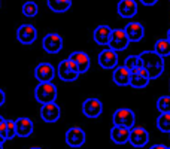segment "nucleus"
<instances>
[{"label": "nucleus", "instance_id": "f257e3e1", "mask_svg": "<svg viewBox=\"0 0 170 149\" xmlns=\"http://www.w3.org/2000/svg\"><path fill=\"white\" fill-rule=\"evenodd\" d=\"M139 57L142 60V67L149 74V79H155L164 72V58L155 51H143Z\"/></svg>", "mask_w": 170, "mask_h": 149}, {"label": "nucleus", "instance_id": "f03ea898", "mask_svg": "<svg viewBox=\"0 0 170 149\" xmlns=\"http://www.w3.org/2000/svg\"><path fill=\"white\" fill-rule=\"evenodd\" d=\"M34 95L41 104L54 103L57 99V87L52 82H39V85L34 89Z\"/></svg>", "mask_w": 170, "mask_h": 149}, {"label": "nucleus", "instance_id": "7ed1b4c3", "mask_svg": "<svg viewBox=\"0 0 170 149\" xmlns=\"http://www.w3.org/2000/svg\"><path fill=\"white\" fill-rule=\"evenodd\" d=\"M114 125L116 127H124V128H133L134 127V113L131 109H127V108H121L115 110L114 113Z\"/></svg>", "mask_w": 170, "mask_h": 149}, {"label": "nucleus", "instance_id": "20e7f679", "mask_svg": "<svg viewBox=\"0 0 170 149\" xmlns=\"http://www.w3.org/2000/svg\"><path fill=\"white\" fill-rule=\"evenodd\" d=\"M79 70L76 67V64L73 63L72 60H63L60 63V66H58V76H60V79L63 81H67V82H72L78 79V76H79Z\"/></svg>", "mask_w": 170, "mask_h": 149}, {"label": "nucleus", "instance_id": "39448f33", "mask_svg": "<svg viewBox=\"0 0 170 149\" xmlns=\"http://www.w3.org/2000/svg\"><path fill=\"white\" fill-rule=\"evenodd\" d=\"M129 37H127V34L124 31V28H115V30H112V33H110V37H109V48L110 49H114V51H123L125 48L129 46Z\"/></svg>", "mask_w": 170, "mask_h": 149}, {"label": "nucleus", "instance_id": "423d86ee", "mask_svg": "<svg viewBox=\"0 0 170 149\" xmlns=\"http://www.w3.org/2000/svg\"><path fill=\"white\" fill-rule=\"evenodd\" d=\"M149 140V134L148 131L143 128V127H133L130 128V137H129V142L136 146V148H142L145 146Z\"/></svg>", "mask_w": 170, "mask_h": 149}, {"label": "nucleus", "instance_id": "0eeeda50", "mask_svg": "<svg viewBox=\"0 0 170 149\" xmlns=\"http://www.w3.org/2000/svg\"><path fill=\"white\" fill-rule=\"evenodd\" d=\"M149 84V74L143 67H137L131 70L130 74V85L133 88H145Z\"/></svg>", "mask_w": 170, "mask_h": 149}, {"label": "nucleus", "instance_id": "6e6552de", "mask_svg": "<svg viewBox=\"0 0 170 149\" xmlns=\"http://www.w3.org/2000/svg\"><path fill=\"white\" fill-rule=\"evenodd\" d=\"M37 31L32 24H22L18 30H17V37L18 42H21L22 45H32L36 41Z\"/></svg>", "mask_w": 170, "mask_h": 149}, {"label": "nucleus", "instance_id": "1a4fd4ad", "mask_svg": "<svg viewBox=\"0 0 170 149\" xmlns=\"http://www.w3.org/2000/svg\"><path fill=\"white\" fill-rule=\"evenodd\" d=\"M66 143L72 148H79L85 143V131L79 127H72L66 133Z\"/></svg>", "mask_w": 170, "mask_h": 149}, {"label": "nucleus", "instance_id": "9d476101", "mask_svg": "<svg viewBox=\"0 0 170 149\" xmlns=\"http://www.w3.org/2000/svg\"><path fill=\"white\" fill-rule=\"evenodd\" d=\"M82 110L88 118H99L103 112V104L99 99H87L82 104Z\"/></svg>", "mask_w": 170, "mask_h": 149}, {"label": "nucleus", "instance_id": "9b49d317", "mask_svg": "<svg viewBox=\"0 0 170 149\" xmlns=\"http://www.w3.org/2000/svg\"><path fill=\"white\" fill-rule=\"evenodd\" d=\"M63 48V39L60 34L57 33H49L43 39V49L49 54H55Z\"/></svg>", "mask_w": 170, "mask_h": 149}, {"label": "nucleus", "instance_id": "f8f14e48", "mask_svg": "<svg viewBox=\"0 0 170 149\" xmlns=\"http://www.w3.org/2000/svg\"><path fill=\"white\" fill-rule=\"evenodd\" d=\"M34 76L39 82H51L55 76L54 66L49 63H41L34 70Z\"/></svg>", "mask_w": 170, "mask_h": 149}, {"label": "nucleus", "instance_id": "ddd939ff", "mask_svg": "<svg viewBox=\"0 0 170 149\" xmlns=\"http://www.w3.org/2000/svg\"><path fill=\"white\" fill-rule=\"evenodd\" d=\"M99 64L103 69H114L118 64V54L114 49H103L102 52L99 54Z\"/></svg>", "mask_w": 170, "mask_h": 149}, {"label": "nucleus", "instance_id": "4468645a", "mask_svg": "<svg viewBox=\"0 0 170 149\" xmlns=\"http://www.w3.org/2000/svg\"><path fill=\"white\" fill-rule=\"evenodd\" d=\"M41 116L45 122H55L60 118V108H58V104H55V103L42 104Z\"/></svg>", "mask_w": 170, "mask_h": 149}, {"label": "nucleus", "instance_id": "2eb2a0df", "mask_svg": "<svg viewBox=\"0 0 170 149\" xmlns=\"http://www.w3.org/2000/svg\"><path fill=\"white\" fill-rule=\"evenodd\" d=\"M69 60H72L76 64L79 73H85V72L90 69V64H91V60H90L88 54H85V52H82V51H75V52H72L70 57H69Z\"/></svg>", "mask_w": 170, "mask_h": 149}, {"label": "nucleus", "instance_id": "dca6fc26", "mask_svg": "<svg viewBox=\"0 0 170 149\" xmlns=\"http://www.w3.org/2000/svg\"><path fill=\"white\" fill-rule=\"evenodd\" d=\"M124 31L127 34V37H129L130 42H139L140 39L143 37V34H145V30H143V26L140 22H129L125 28H124Z\"/></svg>", "mask_w": 170, "mask_h": 149}, {"label": "nucleus", "instance_id": "f3484780", "mask_svg": "<svg viewBox=\"0 0 170 149\" xmlns=\"http://www.w3.org/2000/svg\"><path fill=\"white\" fill-rule=\"evenodd\" d=\"M33 133V122L28 118H18L15 121V134L18 137H28Z\"/></svg>", "mask_w": 170, "mask_h": 149}, {"label": "nucleus", "instance_id": "a211bd4d", "mask_svg": "<svg viewBox=\"0 0 170 149\" xmlns=\"http://www.w3.org/2000/svg\"><path fill=\"white\" fill-rule=\"evenodd\" d=\"M118 14L123 18H131L137 14V3L134 0H119L118 3Z\"/></svg>", "mask_w": 170, "mask_h": 149}, {"label": "nucleus", "instance_id": "6ab92c4d", "mask_svg": "<svg viewBox=\"0 0 170 149\" xmlns=\"http://www.w3.org/2000/svg\"><path fill=\"white\" fill-rule=\"evenodd\" d=\"M15 121L12 119H3L0 122V139L2 142L11 140L15 137Z\"/></svg>", "mask_w": 170, "mask_h": 149}, {"label": "nucleus", "instance_id": "aec40b11", "mask_svg": "<svg viewBox=\"0 0 170 149\" xmlns=\"http://www.w3.org/2000/svg\"><path fill=\"white\" fill-rule=\"evenodd\" d=\"M130 74H131V72H130L129 69L121 66V67L115 69L112 79H114V82H115L116 85H119V87H125V85H130Z\"/></svg>", "mask_w": 170, "mask_h": 149}, {"label": "nucleus", "instance_id": "412c9836", "mask_svg": "<svg viewBox=\"0 0 170 149\" xmlns=\"http://www.w3.org/2000/svg\"><path fill=\"white\" fill-rule=\"evenodd\" d=\"M129 137H130V130L129 128L114 125L112 130H110V139H112L115 143H118V145L127 143V142H129Z\"/></svg>", "mask_w": 170, "mask_h": 149}, {"label": "nucleus", "instance_id": "4be33fe9", "mask_svg": "<svg viewBox=\"0 0 170 149\" xmlns=\"http://www.w3.org/2000/svg\"><path fill=\"white\" fill-rule=\"evenodd\" d=\"M110 33H112V28L109 27V26H106V24L99 26V27L94 30V41L97 42L99 45H108Z\"/></svg>", "mask_w": 170, "mask_h": 149}, {"label": "nucleus", "instance_id": "5701e85b", "mask_svg": "<svg viewBox=\"0 0 170 149\" xmlns=\"http://www.w3.org/2000/svg\"><path fill=\"white\" fill-rule=\"evenodd\" d=\"M48 6L54 12H66L72 6V0H48Z\"/></svg>", "mask_w": 170, "mask_h": 149}, {"label": "nucleus", "instance_id": "b1692460", "mask_svg": "<svg viewBox=\"0 0 170 149\" xmlns=\"http://www.w3.org/2000/svg\"><path fill=\"white\" fill-rule=\"evenodd\" d=\"M154 51H155L160 57H163V58L167 57V55H170V42L167 41V39H158V41L155 42Z\"/></svg>", "mask_w": 170, "mask_h": 149}, {"label": "nucleus", "instance_id": "393cba45", "mask_svg": "<svg viewBox=\"0 0 170 149\" xmlns=\"http://www.w3.org/2000/svg\"><path fill=\"white\" fill-rule=\"evenodd\" d=\"M157 127L163 133H170V113H161L157 118Z\"/></svg>", "mask_w": 170, "mask_h": 149}, {"label": "nucleus", "instance_id": "a878e982", "mask_svg": "<svg viewBox=\"0 0 170 149\" xmlns=\"http://www.w3.org/2000/svg\"><path fill=\"white\" fill-rule=\"evenodd\" d=\"M124 67H127L130 72L137 67H142V60H140V57H139V55H130V57H127V58H125V63H124Z\"/></svg>", "mask_w": 170, "mask_h": 149}, {"label": "nucleus", "instance_id": "bb28decb", "mask_svg": "<svg viewBox=\"0 0 170 149\" xmlns=\"http://www.w3.org/2000/svg\"><path fill=\"white\" fill-rule=\"evenodd\" d=\"M157 109L161 113H170V95H161L157 100Z\"/></svg>", "mask_w": 170, "mask_h": 149}, {"label": "nucleus", "instance_id": "cd10ccee", "mask_svg": "<svg viewBox=\"0 0 170 149\" xmlns=\"http://www.w3.org/2000/svg\"><path fill=\"white\" fill-rule=\"evenodd\" d=\"M22 14L26 15V17H36L37 15V5L34 3V2H26L24 5H22Z\"/></svg>", "mask_w": 170, "mask_h": 149}, {"label": "nucleus", "instance_id": "c85d7f7f", "mask_svg": "<svg viewBox=\"0 0 170 149\" xmlns=\"http://www.w3.org/2000/svg\"><path fill=\"white\" fill-rule=\"evenodd\" d=\"M143 5H146V6H152V5H155L158 0H140Z\"/></svg>", "mask_w": 170, "mask_h": 149}, {"label": "nucleus", "instance_id": "c756f323", "mask_svg": "<svg viewBox=\"0 0 170 149\" xmlns=\"http://www.w3.org/2000/svg\"><path fill=\"white\" fill-rule=\"evenodd\" d=\"M5 100H6V95H5V93H3V89L0 88V106L5 103Z\"/></svg>", "mask_w": 170, "mask_h": 149}, {"label": "nucleus", "instance_id": "7c9ffc66", "mask_svg": "<svg viewBox=\"0 0 170 149\" xmlns=\"http://www.w3.org/2000/svg\"><path fill=\"white\" fill-rule=\"evenodd\" d=\"M149 149H169L166 145H154V146H151Z\"/></svg>", "mask_w": 170, "mask_h": 149}, {"label": "nucleus", "instance_id": "2f4dec72", "mask_svg": "<svg viewBox=\"0 0 170 149\" xmlns=\"http://www.w3.org/2000/svg\"><path fill=\"white\" fill-rule=\"evenodd\" d=\"M167 41L170 42V30H169V31H167Z\"/></svg>", "mask_w": 170, "mask_h": 149}, {"label": "nucleus", "instance_id": "473e14b6", "mask_svg": "<svg viewBox=\"0 0 170 149\" xmlns=\"http://www.w3.org/2000/svg\"><path fill=\"white\" fill-rule=\"evenodd\" d=\"M2 121H3V118H2V116H0V122H2ZM0 140H2V139H0Z\"/></svg>", "mask_w": 170, "mask_h": 149}, {"label": "nucleus", "instance_id": "72a5a7b5", "mask_svg": "<svg viewBox=\"0 0 170 149\" xmlns=\"http://www.w3.org/2000/svg\"><path fill=\"white\" fill-rule=\"evenodd\" d=\"M30 149H42V148H30Z\"/></svg>", "mask_w": 170, "mask_h": 149}, {"label": "nucleus", "instance_id": "f704fd0d", "mask_svg": "<svg viewBox=\"0 0 170 149\" xmlns=\"http://www.w3.org/2000/svg\"><path fill=\"white\" fill-rule=\"evenodd\" d=\"M2 143H3V142H2V140H0V146H2Z\"/></svg>", "mask_w": 170, "mask_h": 149}, {"label": "nucleus", "instance_id": "c9c22d12", "mask_svg": "<svg viewBox=\"0 0 170 149\" xmlns=\"http://www.w3.org/2000/svg\"><path fill=\"white\" fill-rule=\"evenodd\" d=\"M0 149H3V148H2V146H0Z\"/></svg>", "mask_w": 170, "mask_h": 149}, {"label": "nucleus", "instance_id": "e433bc0d", "mask_svg": "<svg viewBox=\"0 0 170 149\" xmlns=\"http://www.w3.org/2000/svg\"><path fill=\"white\" fill-rule=\"evenodd\" d=\"M169 134H170V133H169Z\"/></svg>", "mask_w": 170, "mask_h": 149}, {"label": "nucleus", "instance_id": "4c0bfd02", "mask_svg": "<svg viewBox=\"0 0 170 149\" xmlns=\"http://www.w3.org/2000/svg\"><path fill=\"white\" fill-rule=\"evenodd\" d=\"M169 149H170V148H169Z\"/></svg>", "mask_w": 170, "mask_h": 149}]
</instances>
